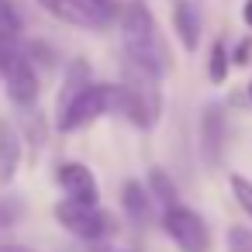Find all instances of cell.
Returning a JSON list of instances; mask_svg holds the SVG:
<instances>
[{
    "mask_svg": "<svg viewBox=\"0 0 252 252\" xmlns=\"http://www.w3.org/2000/svg\"><path fill=\"white\" fill-rule=\"evenodd\" d=\"M118 21H121V38H125V59L166 76L173 69V56H169L166 35L159 32L152 11L142 4V0H128L121 7Z\"/></svg>",
    "mask_w": 252,
    "mask_h": 252,
    "instance_id": "cell-1",
    "label": "cell"
},
{
    "mask_svg": "<svg viewBox=\"0 0 252 252\" xmlns=\"http://www.w3.org/2000/svg\"><path fill=\"white\" fill-rule=\"evenodd\" d=\"M52 214H56L59 228H66L73 238L90 242V245L104 242V238L111 235V228H114V221H111L107 211L90 207V204H76V200H59V204L52 207Z\"/></svg>",
    "mask_w": 252,
    "mask_h": 252,
    "instance_id": "cell-2",
    "label": "cell"
},
{
    "mask_svg": "<svg viewBox=\"0 0 252 252\" xmlns=\"http://www.w3.org/2000/svg\"><path fill=\"white\" fill-rule=\"evenodd\" d=\"M162 228L180 245V252H207V224L197 211H190L183 204H173V207L162 211Z\"/></svg>",
    "mask_w": 252,
    "mask_h": 252,
    "instance_id": "cell-3",
    "label": "cell"
},
{
    "mask_svg": "<svg viewBox=\"0 0 252 252\" xmlns=\"http://www.w3.org/2000/svg\"><path fill=\"white\" fill-rule=\"evenodd\" d=\"M111 111H114V104H111V83H94L56 125H59V131H80V128L94 125L97 118H104Z\"/></svg>",
    "mask_w": 252,
    "mask_h": 252,
    "instance_id": "cell-4",
    "label": "cell"
},
{
    "mask_svg": "<svg viewBox=\"0 0 252 252\" xmlns=\"http://www.w3.org/2000/svg\"><path fill=\"white\" fill-rule=\"evenodd\" d=\"M4 87H7V97L18 104V107H28V104H35V97H38V90H42V83H38V69H35V63H32V52L28 49H21L7 66H4Z\"/></svg>",
    "mask_w": 252,
    "mask_h": 252,
    "instance_id": "cell-5",
    "label": "cell"
},
{
    "mask_svg": "<svg viewBox=\"0 0 252 252\" xmlns=\"http://www.w3.org/2000/svg\"><path fill=\"white\" fill-rule=\"evenodd\" d=\"M56 180H59V187L66 190V200L97 207L100 193H97V176L90 173V166H83V162H63V166L56 169Z\"/></svg>",
    "mask_w": 252,
    "mask_h": 252,
    "instance_id": "cell-6",
    "label": "cell"
},
{
    "mask_svg": "<svg viewBox=\"0 0 252 252\" xmlns=\"http://www.w3.org/2000/svg\"><path fill=\"white\" fill-rule=\"evenodd\" d=\"M38 4L59 18L63 25H73V28H83V32H104L107 28V18H100L87 0H38Z\"/></svg>",
    "mask_w": 252,
    "mask_h": 252,
    "instance_id": "cell-7",
    "label": "cell"
},
{
    "mask_svg": "<svg viewBox=\"0 0 252 252\" xmlns=\"http://www.w3.org/2000/svg\"><path fill=\"white\" fill-rule=\"evenodd\" d=\"M90 87H94V69H90V63H87V59H73L69 69H66V76H63L59 97H56V121H59Z\"/></svg>",
    "mask_w": 252,
    "mask_h": 252,
    "instance_id": "cell-8",
    "label": "cell"
},
{
    "mask_svg": "<svg viewBox=\"0 0 252 252\" xmlns=\"http://www.w3.org/2000/svg\"><path fill=\"white\" fill-rule=\"evenodd\" d=\"M21 135L18 128L0 114V187H11L14 176H18V166H21Z\"/></svg>",
    "mask_w": 252,
    "mask_h": 252,
    "instance_id": "cell-9",
    "label": "cell"
},
{
    "mask_svg": "<svg viewBox=\"0 0 252 252\" xmlns=\"http://www.w3.org/2000/svg\"><path fill=\"white\" fill-rule=\"evenodd\" d=\"M200 11H197V4H190V0H180V4L173 7V32L180 35V42H183V49L187 52H193L197 45H200Z\"/></svg>",
    "mask_w": 252,
    "mask_h": 252,
    "instance_id": "cell-10",
    "label": "cell"
},
{
    "mask_svg": "<svg viewBox=\"0 0 252 252\" xmlns=\"http://www.w3.org/2000/svg\"><path fill=\"white\" fill-rule=\"evenodd\" d=\"M221 142H224V118L218 107H211L200 121V149H204V159L211 169L221 162Z\"/></svg>",
    "mask_w": 252,
    "mask_h": 252,
    "instance_id": "cell-11",
    "label": "cell"
},
{
    "mask_svg": "<svg viewBox=\"0 0 252 252\" xmlns=\"http://www.w3.org/2000/svg\"><path fill=\"white\" fill-rule=\"evenodd\" d=\"M121 200H125V207H128V214H131V218H138V221H145V218H149V193H145V187H142V183L128 180V183H125V190H121Z\"/></svg>",
    "mask_w": 252,
    "mask_h": 252,
    "instance_id": "cell-12",
    "label": "cell"
},
{
    "mask_svg": "<svg viewBox=\"0 0 252 252\" xmlns=\"http://www.w3.org/2000/svg\"><path fill=\"white\" fill-rule=\"evenodd\" d=\"M145 190H152V193H156V200H159L162 207L180 204V200H176V183H173L162 169H152V173H149V187H145Z\"/></svg>",
    "mask_w": 252,
    "mask_h": 252,
    "instance_id": "cell-13",
    "label": "cell"
},
{
    "mask_svg": "<svg viewBox=\"0 0 252 252\" xmlns=\"http://www.w3.org/2000/svg\"><path fill=\"white\" fill-rule=\"evenodd\" d=\"M21 32V11L14 0H0V35H18Z\"/></svg>",
    "mask_w": 252,
    "mask_h": 252,
    "instance_id": "cell-14",
    "label": "cell"
},
{
    "mask_svg": "<svg viewBox=\"0 0 252 252\" xmlns=\"http://www.w3.org/2000/svg\"><path fill=\"white\" fill-rule=\"evenodd\" d=\"M228 183H231V193H235L238 207L252 218V180H245L242 173H231V176H228Z\"/></svg>",
    "mask_w": 252,
    "mask_h": 252,
    "instance_id": "cell-15",
    "label": "cell"
},
{
    "mask_svg": "<svg viewBox=\"0 0 252 252\" xmlns=\"http://www.w3.org/2000/svg\"><path fill=\"white\" fill-rule=\"evenodd\" d=\"M207 73H211V80H214V83H224V76H228V52H224V42H214Z\"/></svg>",
    "mask_w": 252,
    "mask_h": 252,
    "instance_id": "cell-16",
    "label": "cell"
},
{
    "mask_svg": "<svg viewBox=\"0 0 252 252\" xmlns=\"http://www.w3.org/2000/svg\"><path fill=\"white\" fill-rule=\"evenodd\" d=\"M228 252H252V228L231 224L228 228Z\"/></svg>",
    "mask_w": 252,
    "mask_h": 252,
    "instance_id": "cell-17",
    "label": "cell"
},
{
    "mask_svg": "<svg viewBox=\"0 0 252 252\" xmlns=\"http://www.w3.org/2000/svg\"><path fill=\"white\" fill-rule=\"evenodd\" d=\"M21 214H25V204H21L18 197H7V193H0V228L14 224Z\"/></svg>",
    "mask_w": 252,
    "mask_h": 252,
    "instance_id": "cell-18",
    "label": "cell"
},
{
    "mask_svg": "<svg viewBox=\"0 0 252 252\" xmlns=\"http://www.w3.org/2000/svg\"><path fill=\"white\" fill-rule=\"evenodd\" d=\"M87 4L100 14V18H107V21H114V18H121V7H125V0H87Z\"/></svg>",
    "mask_w": 252,
    "mask_h": 252,
    "instance_id": "cell-19",
    "label": "cell"
},
{
    "mask_svg": "<svg viewBox=\"0 0 252 252\" xmlns=\"http://www.w3.org/2000/svg\"><path fill=\"white\" fill-rule=\"evenodd\" d=\"M249 56H252V38L238 42V49H235V63H238V66H245V63H249Z\"/></svg>",
    "mask_w": 252,
    "mask_h": 252,
    "instance_id": "cell-20",
    "label": "cell"
},
{
    "mask_svg": "<svg viewBox=\"0 0 252 252\" xmlns=\"http://www.w3.org/2000/svg\"><path fill=\"white\" fill-rule=\"evenodd\" d=\"M242 21L252 28V0H245V7H242Z\"/></svg>",
    "mask_w": 252,
    "mask_h": 252,
    "instance_id": "cell-21",
    "label": "cell"
},
{
    "mask_svg": "<svg viewBox=\"0 0 252 252\" xmlns=\"http://www.w3.org/2000/svg\"><path fill=\"white\" fill-rule=\"evenodd\" d=\"M94 252H118V249H94Z\"/></svg>",
    "mask_w": 252,
    "mask_h": 252,
    "instance_id": "cell-22",
    "label": "cell"
},
{
    "mask_svg": "<svg viewBox=\"0 0 252 252\" xmlns=\"http://www.w3.org/2000/svg\"><path fill=\"white\" fill-rule=\"evenodd\" d=\"M249 97H252V80H249Z\"/></svg>",
    "mask_w": 252,
    "mask_h": 252,
    "instance_id": "cell-23",
    "label": "cell"
}]
</instances>
